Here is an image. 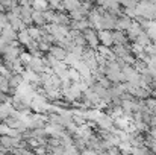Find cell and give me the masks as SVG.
Here are the masks:
<instances>
[{"label": "cell", "mask_w": 156, "mask_h": 155, "mask_svg": "<svg viewBox=\"0 0 156 155\" xmlns=\"http://www.w3.org/2000/svg\"><path fill=\"white\" fill-rule=\"evenodd\" d=\"M32 151L35 155H49L47 154V146H35Z\"/></svg>", "instance_id": "obj_25"}, {"label": "cell", "mask_w": 156, "mask_h": 155, "mask_svg": "<svg viewBox=\"0 0 156 155\" xmlns=\"http://www.w3.org/2000/svg\"><path fill=\"white\" fill-rule=\"evenodd\" d=\"M90 2H94V0H90Z\"/></svg>", "instance_id": "obj_29"}, {"label": "cell", "mask_w": 156, "mask_h": 155, "mask_svg": "<svg viewBox=\"0 0 156 155\" xmlns=\"http://www.w3.org/2000/svg\"><path fill=\"white\" fill-rule=\"evenodd\" d=\"M68 28H70V31L83 32L85 29H88V28H90V23H88V20H87V18H83V20H71V21H70V24H68Z\"/></svg>", "instance_id": "obj_5"}, {"label": "cell", "mask_w": 156, "mask_h": 155, "mask_svg": "<svg viewBox=\"0 0 156 155\" xmlns=\"http://www.w3.org/2000/svg\"><path fill=\"white\" fill-rule=\"evenodd\" d=\"M132 18H129V17H126L124 14L123 15H120L118 17V20H117V23H115V29L114 31H123V32H126L127 31V28L132 24Z\"/></svg>", "instance_id": "obj_7"}, {"label": "cell", "mask_w": 156, "mask_h": 155, "mask_svg": "<svg viewBox=\"0 0 156 155\" xmlns=\"http://www.w3.org/2000/svg\"><path fill=\"white\" fill-rule=\"evenodd\" d=\"M129 46H130V44H127V46H123V44H114L111 49H112V53H114L117 58H123V56H126L127 53H130Z\"/></svg>", "instance_id": "obj_13"}, {"label": "cell", "mask_w": 156, "mask_h": 155, "mask_svg": "<svg viewBox=\"0 0 156 155\" xmlns=\"http://www.w3.org/2000/svg\"><path fill=\"white\" fill-rule=\"evenodd\" d=\"M97 37H99V41L102 46L106 47H112L114 46V40H112V31H97Z\"/></svg>", "instance_id": "obj_4"}, {"label": "cell", "mask_w": 156, "mask_h": 155, "mask_svg": "<svg viewBox=\"0 0 156 155\" xmlns=\"http://www.w3.org/2000/svg\"><path fill=\"white\" fill-rule=\"evenodd\" d=\"M82 35L85 37V40H87V43H88V47H91V49H94V50L99 47L100 41H99V37H97V31H96V29L88 28V29H85V31L82 32Z\"/></svg>", "instance_id": "obj_2"}, {"label": "cell", "mask_w": 156, "mask_h": 155, "mask_svg": "<svg viewBox=\"0 0 156 155\" xmlns=\"http://www.w3.org/2000/svg\"><path fill=\"white\" fill-rule=\"evenodd\" d=\"M23 84H24V79H23L21 73H12V76L9 78V87L14 88V90H17Z\"/></svg>", "instance_id": "obj_14"}, {"label": "cell", "mask_w": 156, "mask_h": 155, "mask_svg": "<svg viewBox=\"0 0 156 155\" xmlns=\"http://www.w3.org/2000/svg\"><path fill=\"white\" fill-rule=\"evenodd\" d=\"M9 90H11V87H9V78L0 76V91L9 94Z\"/></svg>", "instance_id": "obj_21"}, {"label": "cell", "mask_w": 156, "mask_h": 155, "mask_svg": "<svg viewBox=\"0 0 156 155\" xmlns=\"http://www.w3.org/2000/svg\"><path fill=\"white\" fill-rule=\"evenodd\" d=\"M18 58H20V61L23 62V65H24V67H26V65H29V62L32 61V55H30L27 50H23L21 53H20V56H18Z\"/></svg>", "instance_id": "obj_22"}, {"label": "cell", "mask_w": 156, "mask_h": 155, "mask_svg": "<svg viewBox=\"0 0 156 155\" xmlns=\"http://www.w3.org/2000/svg\"><path fill=\"white\" fill-rule=\"evenodd\" d=\"M68 15H70V18H71V20H83V18H87V17H88V12L79 6L77 9H74V11L68 12Z\"/></svg>", "instance_id": "obj_16"}, {"label": "cell", "mask_w": 156, "mask_h": 155, "mask_svg": "<svg viewBox=\"0 0 156 155\" xmlns=\"http://www.w3.org/2000/svg\"><path fill=\"white\" fill-rule=\"evenodd\" d=\"M112 40H114V44H123V46L130 44L126 32L123 31H112Z\"/></svg>", "instance_id": "obj_9"}, {"label": "cell", "mask_w": 156, "mask_h": 155, "mask_svg": "<svg viewBox=\"0 0 156 155\" xmlns=\"http://www.w3.org/2000/svg\"><path fill=\"white\" fill-rule=\"evenodd\" d=\"M123 14H124L126 17L132 18V20L136 17V11H135V8H123Z\"/></svg>", "instance_id": "obj_23"}, {"label": "cell", "mask_w": 156, "mask_h": 155, "mask_svg": "<svg viewBox=\"0 0 156 155\" xmlns=\"http://www.w3.org/2000/svg\"><path fill=\"white\" fill-rule=\"evenodd\" d=\"M117 20H118V15L105 11L103 14H102V20H100L102 29H105V31H114V29H115V23H117ZM102 29H100V31H102Z\"/></svg>", "instance_id": "obj_1"}, {"label": "cell", "mask_w": 156, "mask_h": 155, "mask_svg": "<svg viewBox=\"0 0 156 155\" xmlns=\"http://www.w3.org/2000/svg\"><path fill=\"white\" fill-rule=\"evenodd\" d=\"M30 40H32V38L29 37L27 29H21V31H18V32H17V41H18L21 46H26Z\"/></svg>", "instance_id": "obj_17"}, {"label": "cell", "mask_w": 156, "mask_h": 155, "mask_svg": "<svg viewBox=\"0 0 156 155\" xmlns=\"http://www.w3.org/2000/svg\"><path fill=\"white\" fill-rule=\"evenodd\" d=\"M8 24V17L6 12H0V28H5Z\"/></svg>", "instance_id": "obj_26"}, {"label": "cell", "mask_w": 156, "mask_h": 155, "mask_svg": "<svg viewBox=\"0 0 156 155\" xmlns=\"http://www.w3.org/2000/svg\"><path fill=\"white\" fill-rule=\"evenodd\" d=\"M141 32H143L141 26H140L136 21H132V24H130V26L127 28V31H126V35H127L129 41H135V38H136Z\"/></svg>", "instance_id": "obj_8"}, {"label": "cell", "mask_w": 156, "mask_h": 155, "mask_svg": "<svg viewBox=\"0 0 156 155\" xmlns=\"http://www.w3.org/2000/svg\"><path fill=\"white\" fill-rule=\"evenodd\" d=\"M106 78H108V81H111L112 84L126 82V78H124V75L121 73V70H118V72H108V73H106Z\"/></svg>", "instance_id": "obj_11"}, {"label": "cell", "mask_w": 156, "mask_h": 155, "mask_svg": "<svg viewBox=\"0 0 156 155\" xmlns=\"http://www.w3.org/2000/svg\"><path fill=\"white\" fill-rule=\"evenodd\" d=\"M94 3H96V6H103L106 5V0H94Z\"/></svg>", "instance_id": "obj_27"}, {"label": "cell", "mask_w": 156, "mask_h": 155, "mask_svg": "<svg viewBox=\"0 0 156 155\" xmlns=\"http://www.w3.org/2000/svg\"><path fill=\"white\" fill-rule=\"evenodd\" d=\"M130 155H153L152 151L146 146H140V148H132L130 149Z\"/></svg>", "instance_id": "obj_20"}, {"label": "cell", "mask_w": 156, "mask_h": 155, "mask_svg": "<svg viewBox=\"0 0 156 155\" xmlns=\"http://www.w3.org/2000/svg\"><path fill=\"white\" fill-rule=\"evenodd\" d=\"M32 23H34V26H38V28H43V26L47 24L43 11H34L32 12Z\"/></svg>", "instance_id": "obj_12"}, {"label": "cell", "mask_w": 156, "mask_h": 155, "mask_svg": "<svg viewBox=\"0 0 156 155\" xmlns=\"http://www.w3.org/2000/svg\"><path fill=\"white\" fill-rule=\"evenodd\" d=\"M6 17H8V24L14 29V31H21V29H26V26H24V23L21 21V18L20 17H17V15H14L12 12H6Z\"/></svg>", "instance_id": "obj_3"}, {"label": "cell", "mask_w": 156, "mask_h": 155, "mask_svg": "<svg viewBox=\"0 0 156 155\" xmlns=\"http://www.w3.org/2000/svg\"><path fill=\"white\" fill-rule=\"evenodd\" d=\"M150 151H152V154L153 155H156V142L152 145V148H150Z\"/></svg>", "instance_id": "obj_28"}, {"label": "cell", "mask_w": 156, "mask_h": 155, "mask_svg": "<svg viewBox=\"0 0 156 155\" xmlns=\"http://www.w3.org/2000/svg\"><path fill=\"white\" fill-rule=\"evenodd\" d=\"M62 5H64L65 12H71L80 6V0H62Z\"/></svg>", "instance_id": "obj_18"}, {"label": "cell", "mask_w": 156, "mask_h": 155, "mask_svg": "<svg viewBox=\"0 0 156 155\" xmlns=\"http://www.w3.org/2000/svg\"><path fill=\"white\" fill-rule=\"evenodd\" d=\"M121 59L124 61V64H126V65H133V64H135V61H136V58H135L132 53H127V55H126V56H123Z\"/></svg>", "instance_id": "obj_24"}, {"label": "cell", "mask_w": 156, "mask_h": 155, "mask_svg": "<svg viewBox=\"0 0 156 155\" xmlns=\"http://www.w3.org/2000/svg\"><path fill=\"white\" fill-rule=\"evenodd\" d=\"M132 43H136V44H140L143 49H146L149 44H152V40H150V38L147 37V34L143 31V32H141V34H140V35L135 38V41H132Z\"/></svg>", "instance_id": "obj_15"}, {"label": "cell", "mask_w": 156, "mask_h": 155, "mask_svg": "<svg viewBox=\"0 0 156 155\" xmlns=\"http://www.w3.org/2000/svg\"><path fill=\"white\" fill-rule=\"evenodd\" d=\"M26 29H27L29 37H30L32 40H37V41H38V40L41 38V28H38V26H34V24H32V26H27Z\"/></svg>", "instance_id": "obj_19"}, {"label": "cell", "mask_w": 156, "mask_h": 155, "mask_svg": "<svg viewBox=\"0 0 156 155\" xmlns=\"http://www.w3.org/2000/svg\"><path fill=\"white\" fill-rule=\"evenodd\" d=\"M2 38H5L6 41H15L17 40V31H14L9 24H6L5 28H2V34H0Z\"/></svg>", "instance_id": "obj_10"}, {"label": "cell", "mask_w": 156, "mask_h": 155, "mask_svg": "<svg viewBox=\"0 0 156 155\" xmlns=\"http://www.w3.org/2000/svg\"><path fill=\"white\" fill-rule=\"evenodd\" d=\"M47 53H49V55H52L53 58H55V59H58V61H64L68 52L64 50V49H62L61 46H58V44H53V46H50V49H49Z\"/></svg>", "instance_id": "obj_6"}]
</instances>
